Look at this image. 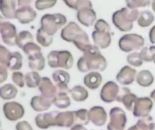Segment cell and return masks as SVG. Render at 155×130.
<instances>
[{
	"label": "cell",
	"instance_id": "9",
	"mask_svg": "<svg viewBox=\"0 0 155 130\" xmlns=\"http://www.w3.org/2000/svg\"><path fill=\"white\" fill-rule=\"evenodd\" d=\"M153 108V100L151 98L142 97L138 98L134 103L133 113L136 118H147L149 117Z\"/></svg>",
	"mask_w": 155,
	"mask_h": 130
},
{
	"label": "cell",
	"instance_id": "22",
	"mask_svg": "<svg viewBox=\"0 0 155 130\" xmlns=\"http://www.w3.org/2000/svg\"><path fill=\"white\" fill-rule=\"evenodd\" d=\"M0 11L6 19H15L16 13L15 0H0Z\"/></svg>",
	"mask_w": 155,
	"mask_h": 130
},
{
	"label": "cell",
	"instance_id": "28",
	"mask_svg": "<svg viewBox=\"0 0 155 130\" xmlns=\"http://www.w3.org/2000/svg\"><path fill=\"white\" fill-rule=\"evenodd\" d=\"M17 88L11 83L5 84L0 88V97L4 100H11L15 99L17 95Z\"/></svg>",
	"mask_w": 155,
	"mask_h": 130
},
{
	"label": "cell",
	"instance_id": "40",
	"mask_svg": "<svg viewBox=\"0 0 155 130\" xmlns=\"http://www.w3.org/2000/svg\"><path fill=\"white\" fill-rule=\"evenodd\" d=\"M57 0H36L35 1V7L39 11H43L45 9L52 8L55 5Z\"/></svg>",
	"mask_w": 155,
	"mask_h": 130
},
{
	"label": "cell",
	"instance_id": "15",
	"mask_svg": "<svg viewBox=\"0 0 155 130\" xmlns=\"http://www.w3.org/2000/svg\"><path fill=\"white\" fill-rule=\"evenodd\" d=\"M137 71L135 69L132 68L131 66H124L123 67L120 71L116 75V81L124 86L132 84L136 80Z\"/></svg>",
	"mask_w": 155,
	"mask_h": 130
},
{
	"label": "cell",
	"instance_id": "42",
	"mask_svg": "<svg viewBox=\"0 0 155 130\" xmlns=\"http://www.w3.org/2000/svg\"><path fill=\"white\" fill-rule=\"evenodd\" d=\"M12 81L19 88H24L25 84V79L22 72L20 71H14L12 73Z\"/></svg>",
	"mask_w": 155,
	"mask_h": 130
},
{
	"label": "cell",
	"instance_id": "52",
	"mask_svg": "<svg viewBox=\"0 0 155 130\" xmlns=\"http://www.w3.org/2000/svg\"><path fill=\"white\" fill-rule=\"evenodd\" d=\"M153 62L155 63V45H153Z\"/></svg>",
	"mask_w": 155,
	"mask_h": 130
},
{
	"label": "cell",
	"instance_id": "35",
	"mask_svg": "<svg viewBox=\"0 0 155 130\" xmlns=\"http://www.w3.org/2000/svg\"><path fill=\"white\" fill-rule=\"evenodd\" d=\"M34 37L33 34L28 32V31H22L18 33L17 39H16V45L20 48L23 49L26 44L33 43Z\"/></svg>",
	"mask_w": 155,
	"mask_h": 130
},
{
	"label": "cell",
	"instance_id": "16",
	"mask_svg": "<svg viewBox=\"0 0 155 130\" xmlns=\"http://www.w3.org/2000/svg\"><path fill=\"white\" fill-rule=\"evenodd\" d=\"M38 89H39L42 96H44L46 99H49L51 100H54L58 93L57 87L55 86V84H54L51 81V80L48 77L42 78V81H41Z\"/></svg>",
	"mask_w": 155,
	"mask_h": 130
},
{
	"label": "cell",
	"instance_id": "19",
	"mask_svg": "<svg viewBox=\"0 0 155 130\" xmlns=\"http://www.w3.org/2000/svg\"><path fill=\"white\" fill-rule=\"evenodd\" d=\"M36 12L30 5L21 6L16 9L15 13V18L19 21V23L23 24H26L33 22L36 18Z\"/></svg>",
	"mask_w": 155,
	"mask_h": 130
},
{
	"label": "cell",
	"instance_id": "8",
	"mask_svg": "<svg viewBox=\"0 0 155 130\" xmlns=\"http://www.w3.org/2000/svg\"><path fill=\"white\" fill-rule=\"evenodd\" d=\"M3 112L5 119L9 121H17L25 115L24 107L15 101L5 102L3 106Z\"/></svg>",
	"mask_w": 155,
	"mask_h": 130
},
{
	"label": "cell",
	"instance_id": "47",
	"mask_svg": "<svg viewBox=\"0 0 155 130\" xmlns=\"http://www.w3.org/2000/svg\"><path fill=\"white\" fill-rule=\"evenodd\" d=\"M34 0H17V5L21 7V6H27L30 5L33 3Z\"/></svg>",
	"mask_w": 155,
	"mask_h": 130
},
{
	"label": "cell",
	"instance_id": "17",
	"mask_svg": "<svg viewBox=\"0 0 155 130\" xmlns=\"http://www.w3.org/2000/svg\"><path fill=\"white\" fill-rule=\"evenodd\" d=\"M89 119L94 126L102 127L107 122V113L103 107L95 106L91 108L89 110Z\"/></svg>",
	"mask_w": 155,
	"mask_h": 130
},
{
	"label": "cell",
	"instance_id": "53",
	"mask_svg": "<svg viewBox=\"0 0 155 130\" xmlns=\"http://www.w3.org/2000/svg\"><path fill=\"white\" fill-rule=\"evenodd\" d=\"M150 130H155V123H153L152 126H151V128H150Z\"/></svg>",
	"mask_w": 155,
	"mask_h": 130
},
{
	"label": "cell",
	"instance_id": "29",
	"mask_svg": "<svg viewBox=\"0 0 155 130\" xmlns=\"http://www.w3.org/2000/svg\"><path fill=\"white\" fill-rule=\"evenodd\" d=\"M69 91H58L56 97L53 100V103L55 105L56 108L64 109H67L71 105V100L68 95Z\"/></svg>",
	"mask_w": 155,
	"mask_h": 130
},
{
	"label": "cell",
	"instance_id": "10",
	"mask_svg": "<svg viewBox=\"0 0 155 130\" xmlns=\"http://www.w3.org/2000/svg\"><path fill=\"white\" fill-rule=\"evenodd\" d=\"M0 33L4 43L9 46H14L16 44L18 34L16 33V27L12 23L2 21L0 23Z\"/></svg>",
	"mask_w": 155,
	"mask_h": 130
},
{
	"label": "cell",
	"instance_id": "6",
	"mask_svg": "<svg viewBox=\"0 0 155 130\" xmlns=\"http://www.w3.org/2000/svg\"><path fill=\"white\" fill-rule=\"evenodd\" d=\"M144 38L137 33H127L119 40V48L124 52H133L143 48Z\"/></svg>",
	"mask_w": 155,
	"mask_h": 130
},
{
	"label": "cell",
	"instance_id": "18",
	"mask_svg": "<svg viewBox=\"0 0 155 130\" xmlns=\"http://www.w3.org/2000/svg\"><path fill=\"white\" fill-rule=\"evenodd\" d=\"M138 97L134 94L128 88L126 87H123L122 89H120V92L117 98L118 102H121L124 104V106L125 107V109L129 111L134 109V106L135 101L137 100Z\"/></svg>",
	"mask_w": 155,
	"mask_h": 130
},
{
	"label": "cell",
	"instance_id": "45",
	"mask_svg": "<svg viewBox=\"0 0 155 130\" xmlns=\"http://www.w3.org/2000/svg\"><path fill=\"white\" fill-rule=\"evenodd\" d=\"M15 129L16 130H33L32 126L27 122V121H25V120H22V121H19L16 126H15Z\"/></svg>",
	"mask_w": 155,
	"mask_h": 130
},
{
	"label": "cell",
	"instance_id": "14",
	"mask_svg": "<svg viewBox=\"0 0 155 130\" xmlns=\"http://www.w3.org/2000/svg\"><path fill=\"white\" fill-rule=\"evenodd\" d=\"M53 81L58 89V91H69L68 84L70 82V74L64 70L54 71L52 74Z\"/></svg>",
	"mask_w": 155,
	"mask_h": 130
},
{
	"label": "cell",
	"instance_id": "13",
	"mask_svg": "<svg viewBox=\"0 0 155 130\" xmlns=\"http://www.w3.org/2000/svg\"><path fill=\"white\" fill-rule=\"evenodd\" d=\"M58 111H52L48 113L39 114L35 119V123L40 129H47L55 126V119Z\"/></svg>",
	"mask_w": 155,
	"mask_h": 130
},
{
	"label": "cell",
	"instance_id": "3",
	"mask_svg": "<svg viewBox=\"0 0 155 130\" xmlns=\"http://www.w3.org/2000/svg\"><path fill=\"white\" fill-rule=\"evenodd\" d=\"M140 12L138 9L124 7L117 10L113 14V24L121 32H128L133 29L134 22L137 21Z\"/></svg>",
	"mask_w": 155,
	"mask_h": 130
},
{
	"label": "cell",
	"instance_id": "39",
	"mask_svg": "<svg viewBox=\"0 0 155 130\" xmlns=\"http://www.w3.org/2000/svg\"><path fill=\"white\" fill-rule=\"evenodd\" d=\"M127 7L131 9H137L139 7H145L152 4L153 0H125Z\"/></svg>",
	"mask_w": 155,
	"mask_h": 130
},
{
	"label": "cell",
	"instance_id": "41",
	"mask_svg": "<svg viewBox=\"0 0 155 130\" xmlns=\"http://www.w3.org/2000/svg\"><path fill=\"white\" fill-rule=\"evenodd\" d=\"M140 55L142 57V59L143 60V62H153V46H150V47H143L141 52H140Z\"/></svg>",
	"mask_w": 155,
	"mask_h": 130
},
{
	"label": "cell",
	"instance_id": "48",
	"mask_svg": "<svg viewBox=\"0 0 155 130\" xmlns=\"http://www.w3.org/2000/svg\"><path fill=\"white\" fill-rule=\"evenodd\" d=\"M149 39L152 43H155V25L153 26V28L149 32Z\"/></svg>",
	"mask_w": 155,
	"mask_h": 130
},
{
	"label": "cell",
	"instance_id": "1",
	"mask_svg": "<svg viewBox=\"0 0 155 130\" xmlns=\"http://www.w3.org/2000/svg\"><path fill=\"white\" fill-rule=\"evenodd\" d=\"M83 56L77 61V69L81 72L104 71L107 68V61L100 52L99 47L95 44H90Z\"/></svg>",
	"mask_w": 155,
	"mask_h": 130
},
{
	"label": "cell",
	"instance_id": "46",
	"mask_svg": "<svg viewBox=\"0 0 155 130\" xmlns=\"http://www.w3.org/2000/svg\"><path fill=\"white\" fill-rule=\"evenodd\" d=\"M8 77L7 67L5 65H0V83H3Z\"/></svg>",
	"mask_w": 155,
	"mask_h": 130
},
{
	"label": "cell",
	"instance_id": "30",
	"mask_svg": "<svg viewBox=\"0 0 155 130\" xmlns=\"http://www.w3.org/2000/svg\"><path fill=\"white\" fill-rule=\"evenodd\" d=\"M23 66V56L18 52H14L11 54L10 60L7 64V68L13 71H18Z\"/></svg>",
	"mask_w": 155,
	"mask_h": 130
},
{
	"label": "cell",
	"instance_id": "23",
	"mask_svg": "<svg viewBox=\"0 0 155 130\" xmlns=\"http://www.w3.org/2000/svg\"><path fill=\"white\" fill-rule=\"evenodd\" d=\"M75 122L74 114L72 111L58 112L55 119V127L61 128H72Z\"/></svg>",
	"mask_w": 155,
	"mask_h": 130
},
{
	"label": "cell",
	"instance_id": "51",
	"mask_svg": "<svg viewBox=\"0 0 155 130\" xmlns=\"http://www.w3.org/2000/svg\"><path fill=\"white\" fill-rule=\"evenodd\" d=\"M152 8H153V12L155 13V0H153V1H152Z\"/></svg>",
	"mask_w": 155,
	"mask_h": 130
},
{
	"label": "cell",
	"instance_id": "50",
	"mask_svg": "<svg viewBox=\"0 0 155 130\" xmlns=\"http://www.w3.org/2000/svg\"><path fill=\"white\" fill-rule=\"evenodd\" d=\"M150 98L153 100V102H155V90H153L152 92H151V95H150Z\"/></svg>",
	"mask_w": 155,
	"mask_h": 130
},
{
	"label": "cell",
	"instance_id": "27",
	"mask_svg": "<svg viewBox=\"0 0 155 130\" xmlns=\"http://www.w3.org/2000/svg\"><path fill=\"white\" fill-rule=\"evenodd\" d=\"M69 94L71 98L76 102H83L86 100L89 97V93L87 90L84 87L80 86V85H76L73 89H71L69 91Z\"/></svg>",
	"mask_w": 155,
	"mask_h": 130
},
{
	"label": "cell",
	"instance_id": "49",
	"mask_svg": "<svg viewBox=\"0 0 155 130\" xmlns=\"http://www.w3.org/2000/svg\"><path fill=\"white\" fill-rule=\"evenodd\" d=\"M70 130H86V128H85L84 126H83V125L75 124V125H74V126L71 128V129Z\"/></svg>",
	"mask_w": 155,
	"mask_h": 130
},
{
	"label": "cell",
	"instance_id": "20",
	"mask_svg": "<svg viewBox=\"0 0 155 130\" xmlns=\"http://www.w3.org/2000/svg\"><path fill=\"white\" fill-rule=\"evenodd\" d=\"M77 20L83 25L90 27L96 23V12L93 8H84L77 11L76 14Z\"/></svg>",
	"mask_w": 155,
	"mask_h": 130
},
{
	"label": "cell",
	"instance_id": "11",
	"mask_svg": "<svg viewBox=\"0 0 155 130\" xmlns=\"http://www.w3.org/2000/svg\"><path fill=\"white\" fill-rule=\"evenodd\" d=\"M120 92V87L114 81H107L102 88L100 92L101 100L105 103H112L117 100Z\"/></svg>",
	"mask_w": 155,
	"mask_h": 130
},
{
	"label": "cell",
	"instance_id": "2",
	"mask_svg": "<svg viewBox=\"0 0 155 130\" xmlns=\"http://www.w3.org/2000/svg\"><path fill=\"white\" fill-rule=\"evenodd\" d=\"M61 37L64 41L73 43L78 50L84 52L91 44L88 34L75 23H68L61 31Z\"/></svg>",
	"mask_w": 155,
	"mask_h": 130
},
{
	"label": "cell",
	"instance_id": "34",
	"mask_svg": "<svg viewBox=\"0 0 155 130\" xmlns=\"http://www.w3.org/2000/svg\"><path fill=\"white\" fill-rule=\"evenodd\" d=\"M64 3L70 8L74 10H81L84 8H92L93 5L90 0H63Z\"/></svg>",
	"mask_w": 155,
	"mask_h": 130
},
{
	"label": "cell",
	"instance_id": "32",
	"mask_svg": "<svg viewBox=\"0 0 155 130\" xmlns=\"http://www.w3.org/2000/svg\"><path fill=\"white\" fill-rule=\"evenodd\" d=\"M25 85L30 89L39 87V85L42 81V77L35 71L27 72L25 76Z\"/></svg>",
	"mask_w": 155,
	"mask_h": 130
},
{
	"label": "cell",
	"instance_id": "24",
	"mask_svg": "<svg viewBox=\"0 0 155 130\" xmlns=\"http://www.w3.org/2000/svg\"><path fill=\"white\" fill-rule=\"evenodd\" d=\"M103 81L102 74L98 71H90L84 78V85L90 90H96L100 87Z\"/></svg>",
	"mask_w": 155,
	"mask_h": 130
},
{
	"label": "cell",
	"instance_id": "36",
	"mask_svg": "<svg viewBox=\"0 0 155 130\" xmlns=\"http://www.w3.org/2000/svg\"><path fill=\"white\" fill-rule=\"evenodd\" d=\"M74 119H75V122L77 124L85 126L88 125L90 122V119H89V111H87V109H80L78 110L74 111Z\"/></svg>",
	"mask_w": 155,
	"mask_h": 130
},
{
	"label": "cell",
	"instance_id": "25",
	"mask_svg": "<svg viewBox=\"0 0 155 130\" xmlns=\"http://www.w3.org/2000/svg\"><path fill=\"white\" fill-rule=\"evenodd\" d=\"M28 57V67L32 71H40L45 69V59L41 52H36Z\"/></svg>",
	"mask_w": 155,
	"mask_h": 130
},
{
	"label": "cell",
	"instance_id": "43",
	"mask_svg": "<svg viewBox=\"0 0 155 130\" xmlns=\"http://www.w3.org/2000/svg\"><path fill=\"white\" fill-rule=\"evenodd\" d=\"M22 50L24 51V52H25L27 56H30V55L35 54V53H36V52H41V51H42V50H41V47H40L38 44L35 43L34 42H33V43H28V44H26Z\"/></svg>",
	"mask_w": 155,
	"mask_h": 130
},
{
	"label": "cell",
	"instance_id": "37",
	"mask_svg": "<svg viewBox=\"0 0 155 130\" xmlns=\"http://www.w3.org/2000/svg\"><path fill=\"white\" fill-rule=\"evenodd\" d=\"M153 124V118L149 116L147 118H143L139 119L134 126L131 127L128 130H150V128Z\"/></svg>",
	"mask_w": 155,
	"mask_h": 130
},
{
	"label": "cell",
	"instance_id": "44",
	"mask_svg": "<svg viewBox=\"0 0 155 130\" xmlns=\"http://www.w3.org/2000/svg\"><path fill=\"white\" fill-rule=\"evenodd\" d=\"M12 52L7 50L5 46H0V63L1 65L7 66L8 62L10 60Z\"/></svg>",
	"mask_w": 155,
	"mask_h": 130
},
{
	"label": "cell",
	"instance_id": "31",
	"mask_svg": "<svg viewBox=\"0 0 155 130\" xmlns=\"http://www.w3.org/2000/svg\"><path fill=\"white\" fill-rule=\"evenodd\" d=\"M154 19V14L151 11L145 10V11L140 12L139 17L137 19V24L139 26L143 27V28L149 27L153 23Z\"/></svg>",
	"mask_w": 155,
	"mask_h": 130
},
{
	"label": "cell",
	"instance_id": "38",
	"mask_svg": "<svg viewBox=\"0 0 155 130\" xmlns=\"http://www.w3.org/2000/svg\"><path fill=\"white\" fill-rule=\"evenodd\" d=\"M127 62L130 65L134 67H141L143 63V60L142 59L140 52H133L127 56Z\"/></svg>",
	"mask_w": 155,
	"mask_h": 130
},
{
	"label": "cell",
	"instance_id": "5",
	"mask_svg": "<svg viewBox=\"0 0 155 130\" xmlns=\"http://www.w3.org/2000/svg\"><path fill=\"white\" fill-rule=\"evenodd\" d=\"M47 63L50 68L69 70L73 67L74 57L69 51H52L47 55Z\"/></svg>",
	"mask_w": 155,
	"mask_h": 130
},
{
	"label": "cell",
	"instance_id": "33",
	"mask_svg": "<svg viewBox=\"0 0 155 130\" xmlns=\"http://www.w3.org/2000/svg\"><path fill=\"white\" fill-rule=\"evenodd\" d=\"M54 40V35L49 34L42 28H39L36 32V41L43 47H48L52 44Z\"/></svg>",
	"mask_w": 155,
	"mask_h": 130
},
{
	"label": "cell",
	"instance_id": "12",
	"mask_svg": "<svg viewBox=\"0 0 155 130\" xmlns=\"http://www.w3.org/2000/svg\"><path fill=\"white\" fill-rule=\"evenodd\" d=\"M92 37L94 43L101 49L108 48L112 42L111 31L108 30H94L92 33Z\"/></svg>",
	"mask_w": 155,
	"mask_h": 130
},
{
	"label": "cell",
	"instance_id": "7",
	"mask_svg": "<svg viewBox=\"0 0 155 130\" xmlns=\"http://www.w3.org/2000/svg\"><path fill=\"white\" fill-rule=\"evenodd\" d=\"M127 123V117L124 110L119 107H114L110 110V122L108 130H124Z\"/></svg>",
	"mask_w": 155,
	"mask_h": 130
},
{
	"label": "cell",
	"instance_id": "26",
	"mask_svg": "<svg viewBox=\"0 0 155 130\" xmlns=\"http://www.w3.org/2000/svg\"><path fill=\"white\" fill-rule=\"evenodd\" d=\"M136 82L142 87H150L154 82V77L153 73L148 70H143L136 75Z\"/></svg>",
	"mask_w": 155,
	"mask_h": 130
},
{
	"label": "cell",
	"instance_id": "21",
	"mask_svg": "<svg viewBox=\"0 0 155 130\" xmlns=\"http://www.w3.org/2000/svg\"><path fill=\"white\" fill-rule=\"evenodd\" d=\"M52 104H53V100L46 99L42 95L33 97L30 101L31 108L36 112H44L48 110L52 106Z\"/></svg>",
	"mask_w": 155,
	"mask_h": 130
},
{
	"label": "cell",
	"instance_id": "4",
	"mask_svg": "<svg viewBox=\"0 0 155 130\" xmlns=\"http://www.w3.org/2000/svg\"><path fill=\"white\" fill-rule=\"evenodd\" d=\"M67 18L62 14H45L41 17L40 24L44 31L51 35H54L56 32L66 25Z\"/></svg>",
	"mask_w": 155,
	"mask_h": 130
}]
</instances>
